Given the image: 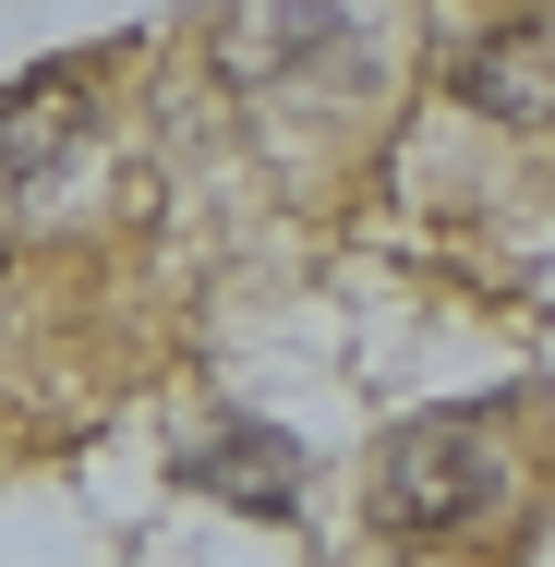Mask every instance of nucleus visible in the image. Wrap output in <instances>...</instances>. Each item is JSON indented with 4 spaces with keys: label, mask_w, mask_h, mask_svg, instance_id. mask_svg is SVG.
I'll use <instances>...</instances> for the list:
<instances>
[{
    "label": "nucleus",
    "mask_w": 555,
    "mask_h": 567,
    "mask_svg": "<svg viewBox=\"0 0 555 567\" xmlns=\"http://www.w3.org/2000/svg\"><path fill=\"white\" fill-rule=\"evenodd\" d=\"M459 97L483 121H555V24L520 12V24H483L459 49Z\"/></svg>",
    "instance_id": "obj_5"
},
{
    "label": "nucleus",
    "mask_w": 555,
    "mask_h": 567,
    "mask_svg": "<svg viewBox=\"0 0 555 567\" xmlns=\"http://www.w3.org/2000/svg\"><path fill=\"white\" fill-rule=\"evenodd\" d=\"M362 49V24L327 12V0H241L218 24V73L229 85H302L315 61H350Z\"/></svg>",
    "instance_id": "obj_2"
},
{
    "label": "nucleus",
    "mask_w": 555,
    "mask_h": 567,
    "mask_svg": "<svg viewBox=\"0 0 555 567\" xmlns=\"http://www.w3.org/2000/svg\"><path fill=\"white\" fill-rule=\"evenodd\" d=\"M507 495V458L483 423H459V411H423V423H399L387 458H374V519L387 532H459V519H483Z\"/></svg>",
    "instance_id": "obj_1"
},
{
    "label": "nucleus",
    "mask_w": 555,
    "mask_h": 567,
    "mask_svg": "<svg viewBox=\"0 0 555 567\" xmlns=\"http://www.w3.org/2000/svg\"><path fill=\"white\" fill-rule=\"evenodd\" d=\"M73 145H85V85L61 61H37V73L0 85V182L12 194H49L73 169Z\"/></svg>",
    "instance_id": "obj_4"
},
{
    "label": "nucleus",
    "mask_w": 555,
    "mask_h": 567,
    "mask_svg": "<svg viewBox=\"0 0 555 567\" xmlns=\"http://www.w3.org/2000/svg\"><path fill=\"white\" fill-rule=\"evenodd\" d=\"M182 483L218 495V507H254V519H290L302 507V447L266 435V423H206V435H182Z\"/></svg>",
    "instance_id": "obj_3"
}]
</instances>
